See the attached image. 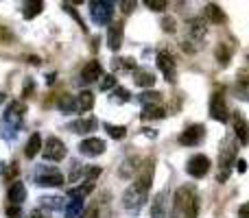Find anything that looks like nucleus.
Instances as JSON below:
<instances>
[{"instance_id": "2eb2a0df", "label": "nucleus", "mask_w": 249, "mask_h": 218, "mask_svg": "<svg viewBox=\"0 0 249 218\" xmlns=\"http://www.w3.org/2000/svg\"><path fill=\"white\" fill-rule=\"evenodd\" d=\"M232 124H234V135H236V140L241 142L243 146H247L249 144V122H247V118L241 114V111H234Z\"/></svg>"}, {"instance_id": "dca6fc26", "label": "nucleus", "mask_w": 249, "mask_h": 218, "mask_svg": "<svg viewBox=\"0 0 249 218\" xmlns=\"http://www.w3.org/2000/svg\"><path fill=\"white\" fill-rule=\"evenodd\" d=\"M123 37H124L123 22H112V24H109V31H107V46H109V50H114V52L121 50Z\"/></svg>"}, {"instance_id": "c9c22d12", "label": "nucleus", "mask_w": 249, "mask_h": 218, "mask_svg": "<svg viewBox=\"0 0 249 218\" xmlns=\"http://www.w3.org/2000/svg\"><path fill=\"white\" fill-rule=\"evenodd\" d=\"M114 66H116V68H123V70H136V59H131V57H123V59L114 61Z\"/></svg>"}, {"instance_id": "37998d69", "label": "nucleus", "mask_w": 249, "mask_h": 218, "mask_svg": "<svg viewBox=\"0 0 249 218\" xmlns=\"http://www.w3.org/2000/svg\"><path fill=\"white\" fill-rule=\"evenodd\" d=\"M4 212H7V216L9 218H20V205H9V207H4Z\"/></svg>"}, {"instance_id": "79ce46f5", "label": "nucleus", "mask_w": 249, "mask_h": 218, "mask_svg": "<svg viewBox=\"0 0 249 218\" xmlns=\"http://www.w3.org/2000/svg\"><path fill=\"white\" fill-rule=\"evenodd\" d=\"M33 87H35V83H33V79H26V83H24V87H22V96H31L33 94Z\"/></svg>"}, {"instance_id": "9b49d317", "label": "nucleus", "mask_w": 249, "mask_h": 218, "mask_svg": "<svg viewBox=\"0 0 249 218\" xmlns=\"http://www.w3.org/2000/svg\"><path fill=\"white\" fill-rule=\"evenodd\" d=\"M203 137H206V127H203V124H190V127H186L184 131H181L179 144L181 146H197L203 142Z\"/></svg>"}, {"instance_id": "473e14b6", "label": "nucleus", "mask_w": 249, "mask_h": 218, "mask_svg": "<svg viewBox=\"0 0 249 218\" xmlns=\"http://www.w3.org/2000/svg\"><path fill=\"white\" fill-rule=\"evenodd\" d=\"M0 137H2V140H7V142H11V140H16V137H18V131H13L9 124H4L2 120H0Z\"/></svg>"}, {"instance_id": "20e7f679", "label": "nucleus", "mask_w": 249, "mask_h": 218, "mask_svg": "<svg viewBox=\"0 0 249 218\" xmlns=\"http://www.w3.org/2000/svg\"><path fill=\"white\" fill-rule=\"evenodd\" d=\"M90 16H92V20H94V24H99V26L112 24L114 2H109V0H92L90 2Z\"/></svg>"}, {"instance_id": "a211bd4d", "label": "nucleus", "mask_w": 249, "mask_h": 218, "mask_svg": "<svg viewBox=\"0 0 249 218\" xmlns=\"http://www.w3.org/2000/svg\"><path fill=\"white\" fill-rule=\"evenodd\" d=\"M26 188H24V184L22 181H13L11 184V188H9V192H7V199H9V203L11 205H22V203L26 201Z\"/></svg>"}, {"instance_id": "f8f14e48", "label": "nucleus", "mask_w": 249, "mask_h": 218, "mask_svg": "<svg viewBox=\"0 0 249 218\" xmlns=\"http://www.w3.org/2000/svg\"><path fill=\"white\" fill-rule=\"evenodd\" d=\"M105 149H107V144L101 137H88L79 144V153L86 155V157H99V155L105 153Z\"/></svg>"}, {"instance_id": "c756f323", "label": "nucleus", "mask_w": 249, "mask_h": 218, "mask_svg": "<svg viewBox=\"0 0 249 218\" xmlns=\"http://www.w3.org/2000/svg\"><path fill=\"white\" fill-rule=\"evenodd\" d=\"M66 218H79L81 216V212H83V201H70L68 205H66Z\"/></svg>"}, {"instance_id": "b1692460", "label": "nucleus", "mask_w": 249, "mask_h": 218, "mask_svg": "<svg viewBox=\"0 0 249 218\" xmlns=\"http://www.w3.org/2000/svg\"><path fill=\"white\" fill-rule=\"evenodd\" d=\"M164 116H166V111L160 107V105H146V107L142 109L140 118L142 120H162Z\"/></svg>"}, {"instance_id": "c85d7f7f", "label": "nucleus", "mask_w": 249, "mask_h": 218, "mask_svg": "<svg viewBox=\"0 0 249 218\" xmlns=\"http://www.w3.org/2000/svg\"><path fill=\"white\" fill-rule=\"evenodd\" d=\"M138 101H140L142 105H160V101H162V94L160 92H142L140 96H138Z\"/></svg>"}, {"instance_id": "8fccbe9b", "label": "nucleus", "mask_w": 249, "mask_h": 218, "mask_svg": "<svg viewBox=\"0 0 249 218\" xmlns=\"http://www.w3.org/2000/svg\"><path fill=\"white\" fill-rule=\"evenodd\" d=\"M13 175H18V164H16V162H13V164H11V168H9V175H7V181H9V179H11V177H13Z\"/></svg>"}, {"instance_id": "864d4df0", "label": "nucleus", "mask_w": 249, "mask_h": 218, "mask_svg": "<svg viewBox=\"0 0 249 218\" xmlns=\"http://www.w3.org/2000/svg\"><path fill=\"white\" fill-rule=\"evenodd\" d=\"M247 59H249V55H247Z\"/></svg>"}, {"instance_id": "f3484780", "label": "nucleus", "mask_w": 249, "mask_h": 218, "mask_svg": "<svg viewBox=\"0 0 249 218\" xmlns=\"http://www.w3.org/2000/svg\"><path fill=\"white\" fill-rule=\"evenodd\" d=\"M103 77V68H101V64L99 61H88L86 66H83V70H81V83H94V81H99V79Z\"/></svg>"}, {"instance_id": "cd10ccee", "label": "nucleus", "mask_w": 249, "mask_h": 218, "mask_svg": "<svg viewBox=\"0 0 249 218\" xmlns=\"http://www.w3.org/2000/svg\"><path fill=\"white\" fill-rule=\"evenodd\" d=\"M64 199H59V197H42L39 199V205L44 207V210H51V212H57V210H61L64 207Z\"/></svg>"}, {"instance_id": "e433bc0d", "label": "nucleus", "mask_w": 249, "mask_h": 218, "mask_svg": "<svg viewBox=\"0 0 249 218\" xmlns=\"http://www.w3.org/2000/svg\"><path fill=\"white\" fill-rule=\"evenodd\" d=\"M114 101H116V103H129L131 94H129V90H124V87H116V90H114Z\"/></svg>"}, {"instance_id": "09e8293b", "label": "nucleus", "mask_w": 249, "mask_h": 218, "mask_svg": "<svg viewBox=\"0 0 249 218\" xmlns=\"http://www.w3.org/2000/svg\"><path fill=\"white\" fill-rule=\"evenodd\" d=\"M236 168H238V172H245L247 170V162L245 159H236Z\"/></svg>"}, {"instance_id": "6ab92c4d", "label": "nucleus", "mask_w": 249, "mask_h": 218, "mask_svg": "<svg viewBox=\"0 0 249 218\" xmlns=\"http://www.w3.org/2000/svg\"><path fill=\"white\" fill-rule=\"evenodd\" d=\"M151 218H168L166 214V194H155L153 205H151Z\"/></svg>"}, {"instance_id": "423d86ee", "label": "nucleus", "mask_w": 249, "mask_h": 218, "mask_svg": "<svg viewBox=\"0 0 249 218\" xmlns=\"http://www.w3.org/2000/svg\"><path fill=\"white\" fill-rule=\"evenodd\" d=\"M66 155H68V149H66V144L59 140V137L53 135L44 142V151H42L44 159H48V162H61Z\"/></svg>"}, {"instance_id": "2f4dec72", "label": "nucleus", "mask_w": 249, "mask_h": 218, "mask_svg": "<svg viewBox=\"0 0 249 218\" xmlns=\"http://www.w3.org/2000/svg\"><path fill=\"white\" fill-rule=\"evenodd\" d=\"M83 172H86V168H83V164L74 159V162L70 164V177H68V181H70V184H74V181H77L79 177H83Z\"/></svg>"}, {"instance_id": "a878e982", "label": "nucleus", "mask_w": 249, "mask_h": 218, "mask_svg": "<svg viewBox=\"0 0 249 218\" xmlns=\"http://www.w3.org/2000/svg\"><path fill=\"white\" fill-rule=\"evenodd\" d=\"M57 107H59V111H64V114H72V111H77V96H70V94L59 96Z\"/></svg>"}, {"instance_id": "412c9836", "label": "nucleus", "mask_w": 249, "mask_h": 218, "mask_svg": "<svg viewBox=\"0 0 249 218\" xmlns=\"http://www.w3.org/2000/svg\"><path fill=\"white\" fill-rule=\"evenodd\" d=\"M133 83L138 87H153L155 74L149 72V70H133Z\"/></svg>"}, {"instance_id": "49530a36", "label": "nucleus", "mask_w": 249, "mask_h": 218, "mask_svg": "<svg viewBox=\"0 0 249 218\" xmlns=\"http://www.w3.org/2000/svg\"><path fill=\"white\" fill-rule=\"evenodd\" d=\"M238 218H249V201L245 205H241V210H238Z\"/></svg>"}, {"instance_id": "39448f33", "label": "nucleus", "mask_w": 249, "mask_h": 218, "mask_svg": "<svg viewBox=\"0 0 249 218\" xmlns=\"http://www.w3.org/2000/svg\"><path fill=\"white\" fill-rule=\"evenodd\" d=\"M24 116H26V105L22 101H11L2 116V122L9 124L13 131H20L22 124H24Z\"/></svg>"}, {"instance_id": "1a4fd4ad", "label": "nucleus", "mask_w": 249, "mask_h": 218, "mask_svg": "<svg viewBox=\"0 0 249 218\" xmlns=\"http://www.w3.org/2000/svg\"><path fill=\"white\" fill-rule=\"evenodd\" d=\"M208 170H210V159L201 153L193 155V157L188 159V164H186V172H188L193 179H201V177H206Z\"/></svg>"}, {"instance_id": "aec40b11", "label": "nucleus", "mask_w": 249, "mask_h": 218, "mask_svg": "<svg viewBox=\"0 0 249 218\" xmlns=\"http://www.w3.org/2000/svg\"><path fill=\"white\" fill-rule=\"evenodd\" d=\"M42 11H44L42 0H26V2L22 4V16H24V20H33V17L39 16Z\"/></svg>"}, {"instance_id": "6e6552de", "label": "nucleus", "mask_w": 249, "mask_h": 218, "mask_svg": "<svg viewBox=\"0 0 249 218\" xmlns=\"http://www.w3.org/2000/svg\"><path fill=\"white\" fill-rule=\"evenodd\" d=\"M208 109H210V116H212V118L219 120V122H228V120H230L228 105H225L223 92H221V90H216L214 94L210 96V105H208Z\"/></svg>"}, {"instance_id": "4c0bfd02", "label": "nucleus", "mask_w": 249, "mask_h": 218, "mask_svg": "<svg viewBox=\"0 0 249 218\" xmlns=\"http://www.w3.org/2000/svg\"><path fill=\"white\" fill-rule=\"evenodd\" d=\"M144 4L151 9V11H164V9L168 7V4L164 2V0H146Z\"/></svg>"}, {"instance_id": "bb28decb", "label": "nucleus", "mask_w": 249, "mask_h": 218, "mask_svg": "<svg viewBox=\"0 0 249 218\" xmlns=\"http://www.w3.org/2000/svg\"><path fill=\"white\" fill-rule=\"evenodd\" d=\"M206 17L210 22H214V24H223V22H225L223 9H219L216 4H206Z\"/></svg>"}, {"instance_id": "9d476101", "label": "nucleus", "mask_w": 249, "mask_h": 218, "mask_svg": "<svg viewBox=\"0 0 249 218\" xmlns=\"http://www.w3.org/2000/svg\"><path fill=\"white\" fill-rule=\"evenodd\" d=\"M155 61H158V68L162 70L164 79H166L168 83H173L177 79V66H175V59H173V55L168 50H160L158 57H155Z\"/></svg>"}, {"instance_id": "0eeeda50", "label": "nucleus", "mask_w": 249, "mask_h": 218, "mask_svg": "<svg viewBox=\"0 0 249 218\" xmlns=\"http://www.w3.org/2000/svg\"><path fill=\"white\" fill-rule=\"evenodd\" d=\"M186 31H188V37H186L184 44L190 42V44H195V48H199L203 37H206V31H208L206 20H203V17H193V20H188V24H186Z\"/></svg>"}, {"instance_id": "7ed1b4c3", "label": "nucleus", "mask_w": 249, "mask_h": 218, "mask_svg": "<svg viewBox=\"0 0 249 218\" xmlns=\"http://www.w3.org/2000/svg\"><path fill=\"white\" fill-rule=\"evenodd\" d=\"M33 179L39 188H59L64 185V175L59 172V168L55 166H37L33 172Z\"/></svg>"}, {"instance_id": "a19ab883", "label": "nucleus", "mask_w": 249, "mask_h": 218, "mask_svg": "<svg viewBox=\"0 0 249 218\" xmlns=\"http://www.w3.org/2000/svg\"><path fill=\"white\" fill-rule=\"evenodd\" d=\"M7 42H13V35L7 31V26H0V44H7Z\"/></svg>"}, {"instance_id": "f704fd0d", "label": "nucleus", "mask_w": 249, "mask_h": 218, "mask_svg": "<svg viewBox=\"0 0 249 218\" xmlns=\"http://www.w3.org/2000/svg\"><path fill=\"white\" fill-rule=\"evenodd\" d=\"M99 87H101L103 92H107V90H112V87H116V77H114V74H105V77H101Z\"/></svg>"}, {"instance_id": "ddd939ff", "label": "nucleus", "mask_w": 249, "mask_h": 218, "mask_svg": "<svg viewBox=\"0 0 249 218\" xmlns=\"http://www.w3.org/2000/svg\"><path fill=\"white\" fill-rule=\"evenodd\" d=\"M232 162H236V142L232 137H225L223 144H221V155H219L221 170H228L232 166Z\"/></svg>"}, {"instance_id": "72a5a7b5", "label": "nucleus", "mask_w": 249, "mask_h": 218, "mask_svg": "<svg viewBox=\"0 0 249 218\" xmlns=\"http://www.w3.org/2000/svg\"><path fill=\"white\" fill-rule=\"evenodd\" d=\"M216 61H219L221 66H228V61H230V48L223 46V44L216 46Z\"/></svg>"}, {"instance_id": "58836bf2", "label": "nucleus", "mask_w": 249, "mask_h": 218, "mask_svg": "<svg viewBox=\"0 0 249 218\" xmlns=\"http://www.w3.org/2000/svg\"><path fill=\"white\" fill-rule=\"evenodd\" d=\"M101 175V168L99 166H92L86 170V181H90V184H94V179Z\"/></svg>"}, {"instance_id": "603ef678", "label": "nucleus", "mask_w": 249, "mask_h": 218, "mask_svg": "<svg viewBox=\"0 0 249 218\" xmlns=\"http://www.w3.org/2000/svg\"><path fill=\"white\" fill-rule=\"evenodd\" d=\"M4 99H7V96H4L2 92H0V103H4Z\"/></svg>"}, {"instance_id": "ea45409f", "label": "nucleus", "mask_w": 249, "mask_h": 218, "mask_svg": "<svg viewBox=\"0 0 249 218\" xmlns=\"http://www.w3.org/2000/svg\"><path fill=\"white\" fill-rule=\"evenodd\" d=\"M162 29L166 31V33H175V20H173V17H164V20H162Z\"/></svg>"}, {"instance_id": "393cba45", "label": "nucleus", "mask_w": 249, "mask_h": 218, "mask_svg": "<svg viewBox=\"0 0 249 218\" xmlns=\"http://www.w3.org/2000/svg\"><path fill=\"white\" fill-rule=\"evenodd\" d=\"M94 107V94L92 92H81L77 94V111H90Z\"/></svg>"}, {"instance_id": "c03bdc74", "label": "nucleus", "mask_w": 249, "mask_h": 218, "mask_svg": "<svg viewBox=\"0 0 249 218\" xmlns=\"http://www.w3.org/2000/svg\"><path fill=\"white\" fill-rule=\"evenodd\" d=\"M64 9H66V11H68V13H70V16H72V17H74V20H77V22H79V26H81V29H83V31H86V24H83V20H81V17H79V13H77V11H74V9H72V7H70V4H64Z\"/></svg>"}, {"instance_id": "3c124183", "label": "nucleus", "mask_w": 249, "mask_h": 218, "mask_svg": "<svg viewBox=\"0 0 249 218\" xmlns=\"http://www.w3.org/2000/svg\"><path fill=\"white\" fill-rule=\"evenodd\" d=\"M29 218H46L44 216V212H39V210H35V212H31Z\"/></svg>"}, {"instance_id": "f03ea898", "label": "nucleus", "mask_w": 249, "mask_h": 218, "mask_svg": "<svg viewBox=\"0 0 249 218\" xmlns=\"http://www.w3.org/2000/svg\"><path fill=\"white\" fill-rule=\"evenodd\" d=\"M199 214V199L190 185H181L173 197L171 218H197Z\"/></svg>"}, {"instance_id": "5701e85b", "label": "nucleus", "mask_w": 249, "mask_h": 218, "mask_svg": "<svg viewBox=\"0 0 249 218\" xmlns=\"http://www.w3.org/2000/svg\"><path fill=\"white\" fill-rule=\"evenodd\" d=\"M94 190V184H90V181H83V185H77V188L68 190V197L74 199V201H83V199L88 197V194Z\"/></svg>"}, {"instance_id": "f257e3e1", "label": "nucleus", "mask_w": 249, "mask_h": 218, "mask_svg": "<svg viewBox=\"0 0 249 218\" xmlns=\"http://www.w3.org/2000/svg\"><path fill=\"white\" fill-rule=\"evenodd\" d=\"M151 179H153V166L146 164L142 168V172L136 177L131 185L124 190L123 194V207L129 212V214H138V212L144 207L146 197H149V188H151Z\"/></svg>"}, {"instance_id": "4be33fe9", "label": "nucleus", "mask_w": 249, "mask_h": 218, "mask_svg": "<svg viewBox=\"0 0 249 218\" xmlns=\"http://www.w3.org/2000/svg\"><path fill=\"white\" fill-rule=\"evenodd\" d=\"M42 151V135L39 133H33V135L29 137V142H26V149H24V157L26 159H33L35 155Z\"/></svg>"}, {"instance_id": "de8ad7c7", "label": "nucleus", "mask_w": 249, "mask_h": 218, "mask_svg": "<svg viewBox=\"0 0 249 218\" xmlns=\"http://www.w3.org/2000/svg\"><path fill=\"white\" fill-rule=\"evenodd\" d=\"M238 81L249 85V70H243V72H238Z\"/></svg>"}, {"instance_id": "7c9ffc66", "label": "nucleus", "mask_w": 249, "mask_h": 218, "mask_svg": "<svg viewBox=\"0 0 249 218\" xmlns=\"http://www.w3.org/2000/svg\"><path fill=\"white\" fill-rule=\"evenodd\" d=\"M105 131H107L109 137H114V140H123V137L127 135V127H123V124H105Z\"/></svg>"}, {"instance_id": "4468645a", "label": "nucleus", "mask_w": 249, "mask_h": 218, "mask_svg": "<svg viewBox=\"0 0 249 218\" xmlns=\"http://www.w3.org/2000/svg\"><path fill=\"white\" fill-rule=\"evenodd\" d=\"M96 127H99V120H96L94 116H90V118H77V120L66 124V129H68L70 133H79V135H86V133L96 131Z\"/></svg>"}, {"instance_id": "a18cd8bd", "label": "nucleus", "mask_w": 249, "mask_h": 218, "mask_svg": "<svg viewBox=\"0 0 249 218\" xmlns=\"http://www.w3.org/2000/svg\"><path fill=\"white\" fill-rule=\"evenodd\" d=\"M121 7H123V13H131L133 9H136V2H133V0L131 2H121Z\"/></svg>"}]
</instances>
